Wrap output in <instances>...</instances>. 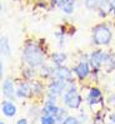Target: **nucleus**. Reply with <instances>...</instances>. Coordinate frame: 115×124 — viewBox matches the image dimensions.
Instances as JSON below:
<instances>
[{
    "mask_svg": "<svg viewBox=\"0 0 115 124\" xmlns=\"http://www.w3.org/2000/svg\"><path fill=\"white\" fill-rule=\"evenodd\" d=\"M23 60L30 68L41 67L45 62V54L38 44L30 43L23 49Z\"/></svg>",
    "mask_w": 115,
    "mask_h": 124,
    "instance_id": "f257e3e1",
    "label": "nucleus"
},
{
    "mask_svg": "<svg viewBox=\"0 0 115 124\" xmlns=\"http://www.w3.org/2000/svg\"><path fill=\"white\" fill-rule=\"evenodd\" d=\"M113 39L110 28L105 24H99L93 28V43L96 45H108Z\"/></svg>",
    "mask_w": 115,
    "mask_h": 124,
    "instance_id": "f03ea898",
    "label": "nucleus"
},
{
    "mask_svg": "<svg viewBox=\"0 0 115 124\" xmlns=\"http://www.w3.org/2000/svg\"><path fill=\"white\" fill-rule=\"evenodd\" d=\"M63 99H64V104L70 109H78L83 103V98H81L80 94L78 93L76 86L73 82L70 83L68 90L64 93Z\"/></svg>",
    "mask_w": 115,
    "mask_h": 124,
    "instance_id": "7ed1b4c3",
    "label": "nucleus"
},
{
    "mask_svg": "<svg viewBox=\"0 0 115 124\" xmlns=\"http://www.w3.org/2000/svg\"><path fill=\"white\" fill-rule=\"evenodd\" d=\"M85 6L89 10H96L101 16H105L108 13L113 11V1L111 0H85Z\"/></svg>",
    "mask_w": 115,
    "mask_h": 124,
    "instance_id": "20e7f679",
    "label": "nucleus"
},
{
    "mask_svg": "<svg viewBox=\"0 0 115 124\" xmlns=\"http://www.w3.org/2000/svg\"><path fill=\"white\" fill-rule=\"evenodd\" d=\"M70 83L69 82H65V80H60V79H56V80H53L51 83L49 84V90H48V94H51V95H60L63 94L64 90H68Z\"/></svg>",
    "mask_w": 115,
    "mask_h": 124,
    "instance_id": "39448f33",
    "label": "nucleus"
},
{
    "mask_svg": "<svg viewBox=\"0 0 115 124\" xmlns=\"http://www.w3.org/2000/svg\"><path fill=\"white\" fill-rule=\"evenodd\" d=\"M106 56H108V54L104 53L103 50H100V49L94 50V52L90 54V59H89L91 67L94 68L95 70H99L101 67H104V63L106 60Z\"/></svg>",
    "mask_w": 115,
    "mask_h": 124,
    "instance_id": "423d86ee",
    "label": "nucleus"
},
{
    "mask_svg": "<svg viewBox=\"0 0 115 124\" xmlns=\"http://www.w3.org/2000/svg\"><path fill=\"white\" fill-rule=\"evenodd\" d=\"M74 74L78 77L79 80H84L86 77L89 75L90 73V67H89V63L86 60H80L75 67L73 68Z\"/></svg>",
    "mask_w": 115,
    "mask_h": 124,
    "instance_id": "0eeeda50",
    "label": "nucleus"
},
{
    "mask_svg": "<svg viewBox=\"0 0 115 124\" xmlns=\"http://www.w3.org/2000/svg\"><path fill=\"white\" fill-rule=\"evenodd\" d=\"M1 92H3V95L5 98H8L9 100H13L14 98L16 97V89L14 86V83L11 79H5L3 86H1Z\"/></svg>",
    "mask_w": 115,
    "mask_h": 124,
    "instance_id": "6e6552de",
    "label": "nucleus"
},
{
    "mask_svg": "<svg viewBox=\"0 0 115 124\" xmlns=\"http://www.w3.org/2000/svg\"><path fill=\"white\" fill-rule=\"evenodd\" d=\"M54 77L56 79L65 80V82L71 83V82H73V70H70L69 68L64 67V65H61V67H56Z\"/></svg>",
    "mask_w": 115,
    "mask_h": 124,
    "instance_id": "1a4fd4ad",
    "label": "nucleus"
},
{
    "mask_svg": "<svg viewBox=\"0 0 115 124\" xmlns=\"http://www.w3.org/2000/svg\"><path fill=\"white\" fill-rule=\"evenodd\" d=\"M88 101L90 105H96L103 101V94L99 88H91L88 94Z\"/></svg>",
    "mask_w": 115,
    "mask_h": 124,
    "instance_id": "9d476101",
    "label": "nucleus"
},
{
    "mask_svg": "<svg viewBox=\"0 0 115 124\" xmlns=\"http://www.w3.org/2000/svg\"><path fill=\"white\" fill-rule=\"evenodd\" d=\"M16 105L13 103V101H10L9 99L8 100H4L1 103V113L8 116V118H11V116L16 115Z\"/></svg>",
    "mask_w": 115,
    "mask_h": 124,
    "instance_id": "9b49d317",
    "label": "nucleus"
},
{
    "mask_svg": "<svg viewBox=\"0 0 115 124\" xmlns=\"http://www.w3.org/2000/svg\"><path fill=\"white\" fill-rule=\"evenodd\" d=\"M33 94L34 93L31 89V84L29 83H20L16 88V97L19 98H30Z\"/></svg>",
    "mask_w": 115,
    "mask_h": 124,
    "instance_id": "f8f14e48",
    "label": "nucleus"
},
{
    "mask_svg": "<svg viewBox=\"0 0 115 124\" xmlns=\"http://www.w3.org/2000/svg\"><path fill=\"white\" fill-rule=\"evenodd\" d=\"M66 59H68V55L65 53H63V52H58V53H54L51 55V62H53V64L56 65V67L64 65V63L66 62Z\"/></svg>",
    "mask_w": 115,
    "mask_h": 124,
    "instance_id": "ddd939ff",
    "label": "nucleus"
},
{
    "mask_svg": "<svg viewBox=\"0 0 115 124\" xmlns=\"http://www.w3.org/2000/svg\"><path fill=\"white\" fill-rule=\"evenodd\" d=\"M58 110H59V107H56L55 103H50V101H46L45 105L43 107V109H41L43 114H45V115H53V116L56 115Z\"/></svg>",
    "mask_w": 115,
    "mask_h": 124,
    "instance_id": "4468645a",
    "label": "nucleus"
},
{
    "mask_svg": "<svg viewBox=\"0 0 115 124\" xmlns=\"http://www.w3.org/2000/svg\"><path fill=\"white\" fill-rule=\"evenodd\" d=\"M0 49H1V54L4 56H9L11 53V49H10V44H9V40L6 36H3L1 41H0Z\"/></svg>",
    "mask_w": 115,
    "mask_h": 124,
    "instance_id": "2eb2a0df",
    "label": "nucleus"
},
{
    "mask_svg": "<svg viewBox=\"0 0 115 124\" xmlns=\"http://www.w3.org/2000/svg\"><path fill=\"white\" fill-rule=\"evenodd\" d=\"M69 116L68 114V110L64 108H59V110H58L56 115H55V119H56V123H63L64 120H65L66 118Z\"/></svg>",
    "mask_w": 115,
    "mask_h": 124,
    "instance_id": "dca6fc26",
    "label": "nucleus"
},
{
    "mask_svg": "<svg viewBox=\"0 0 115 124\" xmlns=\"http://www.w3.org/2000/svg\"><path fill=\"white\" fill-rule=\"evenodd\" d=\"M74 5H75V1L74 0H68V1L61 6V10L65 13V14H71L74 11Z\"/></svg>",
    "mask_w": 115,
    "mask_h": 124,
    "instance_id": "f3484780",
    "label": "nucleus"
},
{
    "mask_svg": "<svg viewBox=\"0 0 115 124\" xmlns=\"http://www.w3.org/2000/svg\"><path fill=\"white\" fill-rule=\"evenodd\" d=\"M54 74H55V69H53L51 67H46V65H44V67L41 68V75L44 78L53 77Z\"/></svg>",
    "mask_w": 115,
    "mask_h": 124,
    "instance_id": "a211bd4d",
    "label": "nucleus"
},
{
    "mask_svg": "<svg viewBox=\"0 0 115 124\" xmlns=\"http://www.w3.org/2000/svg\"><path fill=\"white\" fill-rule=\"evenodd\" d=\"M40 123L41 124H56V119L53 115H45L44 114L40 118Z\"/></svg>",
    "mask_w": 115,
    "mask_h": 124,
    "instance_id": "6ab92c4d",
    "label": "nucleus"
},
{
    "mask_svg": "<svg viewBox=\"0 0 115 124\" xmlns=\"http://www.w3.org/2000/svg\"><path fill=\"white\" fill-rule=\"evenodd\" d=\"M61 124H80L79 123V119H78V116H73V115H69L68 118L64 120Z\"/></svg>",
    "mask_w": 115,
    "mask_h": 124,
    "instance_id": "aec40b11",
    "label": "nucleus"
},
{
    "mask_svg": "<svg viewBox=\"0 0 115 124\" xmlns=\"http://www.w3.org/2000/svg\"><path fill=\"white\" fill-rule=\"evenodd\" d=\"M31 89H33V93H34V94H40V93L43 92V86H41V84L34 82V83L31 84Z\"/></svg>",
    "mask_w": 115,
    "mask_h": 124,
    "instance_id": "412c9836",
    "label": "nucleus"
},
{
    "mask_svg": "<svg viewBox=\"0 0 115 124\" xmlns=\"http://www.w3.org/2000/svg\"><path fill=\"white\" fill-rule=\"evenodd\" d=\"M68 1V0H53V4L55 5V6H59V8H61V6L64 5Z\"/></svg>",
    "mask_w": 115,
    "mask_h": 124,
    "instance_id": "4be33fe9",
    "label": "nucleus"
},
{
    "mask_svg": "<svg viewBox=\"0 0 115 124\" xmlns=\"http://www.w3.org/2000/svg\"><path fill=\"white\" fill-rule=\"evenodd\" d=\"M78 119H79V123L83 124V123H86V122H88V116L84 115V114L81 113V115H80V116H78Z\"/></svg>",
    "mask_w": 115,
    "mask_h": 124,
    "instance_id": "5701e85b",
    "label": "nucleus"
},
{
    "mask_svg": "<svg viewBox=\"0 0 115 124\" xmlns=\"http://www.w3.org/2000/svg\"><path fill=\"white\" fill-rule=\"evenodd\" d=\"M108 104H110V105L115 104V94H110V97L108 98Z\"/></svg>",
    "mask_w": 115,
    "mask_h": 124,
    "instance_id": "b1692460",
    "label": "nucleus"
},
{
    "mask_svg": "<svg viewBox=\"0 0 115 124\" xmlns=\"http://www.w3.org/2000/svg\"><path fill=\"white\" fill-rule=\"evenodd\" d=\"M16 124H29V122H28L26 119H24V118H21V119H19V120L16 122Z\"/></svg>",
    "mask_w": 115,
    "mask_h": 124,
    "instance_id": "393cba45",
    "label": "nucleus"
},
{
    "mask_svg": "<svg viewBox=\"0 0 115 124\" xmlns=\"http://www.w3.org/2000/svg\"><path fill=\"white\" fill-rule=\"evenodd\" d=\"M110 120H111L113 123H115V112H113V113L110 114Z\"/></svg>",
    "mask_w": 115,
    "mask_h": 124,
    "instance_id": "a878e982",
    "label": "nucleus"
},
{
    "mask_svg": "<svg viewBox=\"0 0 115 124\" xmlns=\"http://www.w3.org/2000/svg\"><path fill=\"white\" fill-rule=\"evenodd\" d=\"M111 13H113V15H114V18H115V4H114V6H113V11H111Z\"/></svg>",
    "mask_w": 115,
    "mask_h": 124,
    "instance_id": "bb28decb",
    "label": "nucleus"
},
{
    "mask_svg": "<svg viewBox=\"0 0 115 124\" xmlns=\"http://www.w3.org/2000/svg\"><path fill=\"white\" fill-rule=\"evenodd\" d=\"M0 124H4V122H3V120H1V122H0Z\"/></svg>",
    "mask_w": 115,
    "mask_h": 124,
    "instance_id": "cd10ccee",
    "label": "nucleus"
},
{
    "mask_svg": "<svg viewBox=\"0 0 115 124\" xmlns=\"http://www.w3.org/2000/svg\"><path fill=\"white\" fill-rule=\"evenodd\" d=\"M109 124H115V123H113V122H111V123H109Z\"/></svg>",
    "mask_w": 115,
    "mask_h": 124,
    "instance_id": "c85d7f7f",
    "label": "nucleus"
},
{
    "mask_svg": "<svg viewBox=\"0 0 115 124\" xmlns=\"http://www.w3.org/2000/svg\"><path fill=\"white\" fill-rule=\"evenodd\" d=\"M114 86H115V84H114Z\"/></svg>",
    "mask_w": 115,
    "mask_h": 124,
    "instance_id": "c756f323",
    "label": "nucleus"
}]
</instances>
